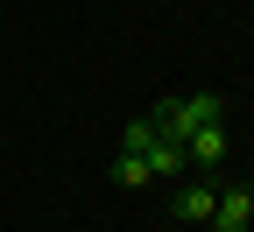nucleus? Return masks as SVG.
Here are the masks:
<instances>
[{
	"mask_svg": "<svg viewBox=\"0 0 254 232\" xmlns=\"http://www.w3.org/2000/svg\"><path fill=\"white\" fill-rule=\"evenodd\" d=\"M219 113H226V106H219L212 92H198V98H163V106H155V134H163V141H190V134L212 127Z\"/></svg>",
	"mask_w": 254,
	"mask_h": 232,
	"instance_id": "f257e3e1",
	"label": "nucleus"
},
{
	"mask_svg": "<svg viewBox=\"0 0 254 232\" xmlns=\"http://www.w3.org/2000/svg\"><path fill=\"white\" fill-rule=\"evenodd\" d=\"M212 232H254V183L219 190V204H212Z\"/></svg>",
	"mask_w": 254,
	"mask_h": 232,
	"instance_id": "f03ea898",
	"label": "nucleus"
},
{
	"mask_svg": "<svg viewBox=\"0 0 254 232\" xmlns=\"http://www.w3.org/2000/svg\"><path fill=\"white\" fill-rule=\"evenodd\" d=\"M184 155L198 162V169H219V162H226V127H219V120H212V127H198V134L184 141Z\"/></svg>",
	"mask_w": 254,
	"mask_h": 232,
	"instance_id": "7ed1b4c3",
	"label": "nucleus"
},
{
	"mask_svg": "<svg viewBox=\"0 0 254 232\" xmlns=\"http://www.w3.org/2000/svg\"><path fill=\"white\" fill-rule=\"evenodd\" d=\"M212 204H219L212 183H184V190H177V218H184V225H212Z\"/></svg>",
	"mask_w": 254,
	"mask_h": 232,
	"instance_id": "20e7f679",
	"label": "nucleus"
},
{
	"mask_svg": "<svg viewBox=\"0 0 254 232\" xmlns=\"http://www.w3.org/2000/svg\"><path fill=\"white\" fill-rule=\"evenodd\" d=\"M113 183H120V190H141V183H155V169H148V155H134V148H120V162H113Z\"/></svg>",
	"mask_w": 254,
	"mask_h": 232,
	"instance_id": "39448f33",
	"label": "nucleus"
},
{
	"mask_svg": "<svg viewBox=\"0 0 254 232\" xmlns=\"http://www.w3.org/2000/svg\"><path fill=\"white\" fill-rule=\"evenodd\" d=\"M184 162H190V155H184V141H155V148H148V169H155V176H177Z\"/></svg>",
	"mask_w": 254,
	"mask_h": 232,
	"instance_id": "423d86ee",
	"label": "nucleus"
},
{
	"mask_svg": "<svg viewBox=\"0 0 254 232\" xmlns=\"http://www.w3.org/2000/svg\"><path fill=\"white\" fill-rule=\"evenodd\" d=\"M155 141H163V134H155V120H127V134H120V148H134V155H148Z\"/></svg>",
	"mask_w": 254,
	"mask_h": 232,
	"instance_id": "0eeeda50",
	"label": "nucleus"
}]
</instances>
